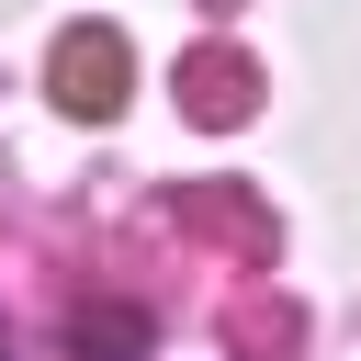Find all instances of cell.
Here are the masks:
<instances>
[{"label": "cell", "instance_id": "obj_1", "mask_svg": "<svg viewBox=\"0 0 361 361\" xmlns=\"http://www.w3.org/2000/svg\"><path fill=\"white\" fill-rule=\"evenodd\" d=\"M45 79H56V102H68V113L113 124V113H124V34H113V23H68V34H56V56H45Z\"/></svg>", "mask_w": 361, "mask_h": 361}, {"label": "cell", "instance_id": "obj_2", "mask_svg": "<svg viewBox=\"0 0 361 361\" xmlns=\"http://www.w3.org/2000/svg\"><path fill=\"white\" fill-rule=\"evenodd\" d=\"M180 102H192V124H248V56H192L180 68Z\"/></svg>", "mask_w": 361, "mask_h": 361}]
</instances>
